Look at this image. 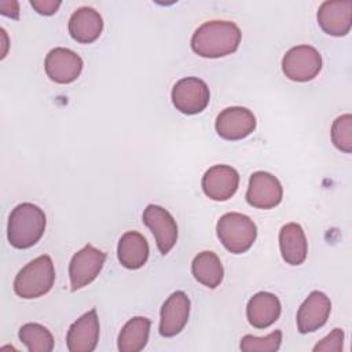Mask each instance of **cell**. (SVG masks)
I'll return each mask as SVG.
<instances>
[{
    "instance_id": "cell-1",
    "label": "cell",
    "mask_w": 352,
    "mask_h": 352,
    "mask_svg": "<svg viewBox=\"0 0 352 352\" xmlns=\"http://www.w3.org/2000/svg\"><path fill=\"white\" fill-rule=\"evenodd\" d=\"M241 38L242 33L235 22L208 21L194 32L191 48L202 58H221L235 52Z\"/></svg>"
},
{
    "instance_id": "cell-2",
    "label": "cell",
    "mask_w": 352,
    "mask_h": 352,
    "mask_svg": "<svg viewBox=\"0 0 352 352\" xmlns=\"http://www.w3.org/2000/svg\"><path fill=\"white\" fill-rule=\"evenodd\" d=\"M45 214L43 209L30 202L16 205L8 217L7 238L11 246L28 249L36 245L45 231Z\"/></svg>"
},
{
    "instance_id": "cell-3",
    "label": "cell",
    "mask_w": 352,
    "mask_h": 352,
    "mask_svg": "<svg viewBox=\"0 0 352 352\" xmlns=\"http://www.w3.org/2000/svg\"><path fill=\"white\" fill-rule=\"evenodd\" d=\"M55 282V268L48 254L28 263L14 279V292L22 298H37L47 294Z\"/></svg>"
},
{
    "instance_id": "cell-4",
    "label": "cell",
    "mask_w": 352,
    "mask_h": 352,
    "mask_svg": "<svg viewBox=\"0 0 352 352\" xmlns=\"http://www.w3.org/2000/svg\"><path fill=\"white\" fill-rule=\"evenodd\" d=\"M216 231L223 246L234 254L248 252L257 236L254 221L249 216L238 212L223 214L217 221Z\"/></svg>"
},
{
    "instance_id": "cell-5",
    "label": "cell",
    "mask_w": 352,
    "mask_h": 352,
    "mask_svg": "<svg viewBox=\"0 0 352 352\" xmlns=\"http://www.w3.org/2000/svg\"><path fill=\"white\" fill-rule=\"evenodd\" d=\"M322 69V56L311 45L302 44L290 48L282 59V72L297 82H305L315 78Z\"/></svg>"
},
{
    "instance_id": "cell-6",
    "label": "cell",
    "mask_w": 352,
    "mask_h": 352,
    "mask_svg": "<svg viewBox=\"0 0 352 352\" xmlns=\"http://www.w3.org/2000/svg\"><path fill=\"white\" fill-rule=\"evenodd\" d=\"M210 92L206 82L198 77H184L172 88V103L183 114H198L206 109Z\"/></svg>"
},
{
    "instance_id": "cell-7",
    "label": "cell",
    "mask_w": 352,
    "mask_h": 352,
    "mask_svg": "<svg viewBox=\"0 0 352 352\" xmlns=\"http://www.w3.org/2000/svg\"><path fill=\"white\" fill-rule=\"evenodd\" d=\"M106 254L92 245H85L73 254L69 264L70 289L76 292L89 285L102 271Z\"/></svg>"
},
{
    "instance_id": "cell-8",
    "label": "cell",
    "mask_w": 352,
    "mask_h": 352,
    "mask_svg": "<svg viewBox=\"0 0 352 352\" xmlns=\"http://www.w3.org/2000/svg\"><path fill=\"white\" fill-rule=\"evenodd\" d=\"M282 197V184L274 175L264 170L252 173L246 191V201L250 206L258 209H272L280 204Z\"/></svg>"
},
{
    "instance_id": "cell-9",
    "label": "cell",
    "mask_w": 352,
    "mask_h": 352,
    "mask_svg": "<svg viewBox=\"0 0 352 352\" xmlns=\"http://www.w3.org/2000/svg\"><path fill=\"white\" fill-rule=\"evenodd\" d=\"M143 223L151 230L157 248L162 254L172 250L177 241V224L172 214L158 205H147L143 212Z\"/></svg>"
},
{
    "instance_id": "cell-10",
    "label": "cell",
    "mask_w": 352,
    "mask_h": 352,
    "mask_svg": "<svg viewBox=\"0 0 352 352\" xmlns=\"http://www.w3.org/2000/svg\"><path fill=\"white\" fill-rule=\"evenodd\" d=\"M256 129L254 114L241 106L227 107L216 118V132L226 140H241Z\"/></svg>"
},
{
    "instance_id": "cell-11",
    "label": "cell",
    "mask_w": 352,
    "mask_h": 352,
    "mask_svg": "<svg viewBox=\"0 0 352 352\" xmlns=\"http://www.w3.org/2000/svg\"><path fill=\"white\" fill-rule=\"evenodd\" d=\"M316 18L324 33L336 37L345 36L352 26V1L326 0L319 6Z\"/></svg>"
},
{
    "instance_id": "cell-12",
    "label": "cell",
    "mask_w": 352,
    "mask_h": 352,
    "mask_svg": "<svg viewBox=\"0 0 352 352\" xmlns=\"http://www.w3.org/2000/svg\"><path fill=\"white\" fill-rule=\"evenodd\" d=\"M47 76L58 84H69L77 80L82 70V59L69 48L56 47L51 50L44 62Z\"/></svg>"
},
{
    "instance_id": "cell-13",
    "label": "cell",
    "mask_w": 352,
    "mask_h": 352,
    "mask_svg": "<svg viewBox=\"0 0 352 352\" xmlns=\"http://www.w3.org/2000/svg\"><path fill=\"white\" fill-rule=\"evenodd\" d=\"M202 190L213 201H227L238 190L239 175L230 165H213L202 176Z\"/></svg>"
},
{
    "instance_id": "cell-14",
    "label": "cell",
    "mask_w": 352,
    "mask_h": 352,
    "mask_svg": "<svg viewBox=\"0 0 352 352\" xmlns=\"http://www.w3.org/2000/svg\"><path fill=\"white\" fill-rule=\"evenodd\" d=\"M99 319L96 309L85 312L67 330L66 344L70 352H92L99 341Z\"/></svg>"
},
{
    "instance_id": "cell-15",
    "label": "cell",
    "mask_w": 352,
    "mask_h": 352,
    "mask_svg": "<svg viewBox=\"0 0 352 352\" xmlns=\"http://www.w3.org/2000/svg\"><path fill=\"white\" fill-rule=\"evenodd\" d=\"M331 301L319 290H314L308 294L304 302L297 311V329L301 334H307L322 327L330 315Z\"/></svg>"
},
{
    "instance_id": "cell-16",
    "label": "cell",
    "mask_w": 352,
    "mask_h": 352,
    "mask_svg": "<svg viewBox=\"0 0 352 352\" xmlns=\"http://www.w3.org/2000/svg\"><path fill=\"white\" fill-rule=\"evenodd\" d=\"M190 315L188 296L177 290L172 293L161 307L160 334L164 337H173L179 334L187 324Z\"/></svg>"
},
{
    "instance_id": "cell-17",
    "label": "cell",
    "mask_w": 352,
    "mask_h": 352,
    "mask_svg": "<svg viewBox=\"0 0 352 352\" xmlns=\"http://www.w3.org/2000/svg\"><path fill=\"white\" fill-rule=\"evenodd\" d=\"M67 28L73 40L81 44H89L100 36L103 19L95 8L84 6L70 15Z\"/></svg>"
},
{
    "instance_id": "cell-18",
    "label": "cell",
    "mask_w": 352,
    "mask_h": 352,
    "mask_svg": "<svg viewBox=\"0 0 352 352\" xmlns=\"http://www.w3.org/2000/svg\"><path fill=\"white\" fill-rule=\"evenodd\" d=\"M280 309V301L275 294L258 292L248 301L246 316L253 327L265 329L279 319Z\"/></svg>"
},
{
    "instance_id": "cell-19",
    "label": "cell",
    "mask_w": 352,
    "mask_h": 352,
    "mask_svg": "<svg viewBox=\"0 0 352 352\" xmlns=\"http://www.w3.org/2000/svg\"><path fill=\"white\" fill-rule=\"evenodd\" d=\"M279 248L287 264H302L308 253V243L302 227L297 223L285 224L279 231Z\"/></svg>"
},
{
    "instance_id": "cell-20",
    "label": "cell",
    "mask_w": 352,
    "mask_h": 352,
    "mask_svg": "<svg viewBox=\"0 0 352 352\" xmlns=\"http://www.w3.org/2000/svg\"><path fill=\"white\" fill-rule=\"evenodd\" d=\"M148 243L138 231H126L121 235L117 246V256L122 267L138 270L143 267L148 258Z\"/></svg>"
},
{
    "instance_id": "cell-21",
    "label": "cell",
    "mask_w": 352,
    "mask_h": 352,
    "mask_svg": "<svg viewBox=\"0 0 352 352\" xmlns=\"http://www.w3.org/2000/svg\"><path fill=\"white\" fill-rule=\"evenodd\" d=\"M194 278L209 289H216L224 276L223 264L214 252L205 250L198 253L191 263Z\"/></svg>"
},
{
    "instance_id": "cell-22",
    "label": "cell",
    "mask_w": 352,
    "mask_h": 352,
    "mask_svg": "<svg viewBox=\"0 0 352 352\" xmlns=\"http://www.w3.org/2000/svg\"><path fill=\"white\" fill-rule=\"evenodd\" d=\"M150 319L144 316H135L129 319L118 334V351L121 352H139L142 351L150 334Z\"/></svg>"
},
{
    "instance_id": "cell-23",
    "label": "cell",
    "mask_w": 352,
    "mask_h": 352,
    "mask_svg": "<svg viewBox=\"0 0 352 352\" xmlns=\"http://www.w3.org/2000/svg\"><path fill=\"white\" fill-rule=\"evenodd\" d=\"M18 337L30 352H51L54 349V337L43 324L26 323L19 329Z\"/></svg>"
},
{
    "instance_id": "cell-24",
    "label": "cell",
    "mask_w": 352,
    "mask_h": 352,
    "mask_svg": "<svg viewBox=\"0 0 352 352\" xmlns=\"http://www.w3.org/2000/svg\"><path fill=\"white\" fill-rule=\"evenodd\" d=\"M282 342V331L275 330L265 337H254L246 334L241 338L242 352H275L279 349Z\"/></svg>"
},
{
    "instance_id": "cell-25",
    "label": "cell",
    "mask_w": 352,
    "mask_h": 352,
    "mask_svg": "<svg viewBox=\"0 0 352 352\" xmlns=\"http://www.w3.org/2000/svg\"><path fill=\"white\" fill-rule=\"evenodd\" d=\"M331 140L338 150L344 153L352 151V116L351 114H342L333 121Z\"/></svg>"
},
{
    "instance_id": "cell-26",
    "label": "cell",
    "mask_w": 352,
    "mask_h": 352,
    "mask_svg": "<svg viewBox=\"0 0 352 352\" xmlns=\"http://www.w3.org/2000/svg\"><path fill=\"white\" fill-rule=\"evenodd\" d=\"M342 341L344 331L341 329H334L329 336H326L314 346V352H341Z\"/></svg>"
},
{
    "instance_id": "cell-27",
    "label": "cell",
    "mask_w": 352,
    "mask_h": 352,
    "mask_svg": "<svg viewBox=\"0 0 352 352\" xmlns=\"http://www.w3.org/2000/svg\"><path fill=\"white\" fill-rule=\"evenodd\" d=\"M32 7L41 15H52L60 6L59 0H32Z\"/></svg>"
},
{
    "instance_id": "cell-28",
    "label": "cell",
    "mask_w": 352,
    "mask_h": 352,
    "mask_svg": "<svg viewBox=\"0 0 352 352\" xmlns=\"http://www.w3.org/2000/svg\"><path fill=\"white\" fill-rule=\"evenodd\" d=\"M0 11L3 15L11 16V18H18L19 14V8H18V3L14 0H3L0 1Z\"/></svg>"
}]
</instances>
